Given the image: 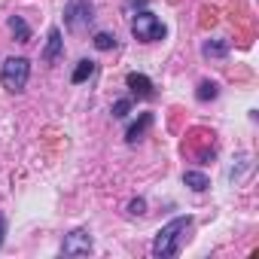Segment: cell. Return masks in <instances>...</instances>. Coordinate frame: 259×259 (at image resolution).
<instances>
[{"mask_svg":"<svg viewBox=\"0 0 259 259\" xmlns=\"http://www.w3.org/2000/svg\"><path fill=\"white\" fill-rule=\"evenodd\" d=\"M189 226H192V217H174L171 223H165V226L156 232L153 256H156V259H171V256H177Z\"/></svg>","mask_w":259,"mask_h":259,"instance_id":"obj_1","label":"cell"},{"mask_svg":"<svg viewBox=\"0 0 259 259\" xmlns=\"http://www.w3.org/2000/svg\"><path fill=\"white\" fill-rule=\"evenodd\" d=\"M28 79H31V61L22 58V55H10L4 61V67H0V85L7 92H13V95L25 92Z\"/></svg>","mask_w":259,"mask_h":259,"instance_id":"obj_2","label":"cell"},{"mask_svg":"<svg viewBox=\"0 0 259 259\" xmlns=\"http://www.w3.org/2000/svg\"><path fill=\"white\" fill-rule=\"evenodd\" d=\"M168 34V28L162 25L159 16H153L150 10H138L135 19H132V37L141 40V43H159L162 37Z\"/></svg>","mask_w":259,"mask_h":259,"instance_id":"obj_3","label":"cell"},{"mask_svg":"<svg viewBox=\"0 0 259 259\" xmlns=\"http://www.w3.org/2000/svg\"><path fill=\"white\" fill-rule=\"evenodd\" d=\"M92 0H67L64 4V28L70 34H82L92 25Z\"/></svg>","mask_w":259,"mask_h":259,"instance_id":"obj_4","label":"cell"},{"mask_svg":"<svg viewBox=\"0 0 259 259\" xmlns=\"http://www.w3.org/2000/svg\"><path fill=\"white\" fill-rule=\"evenodd\" d=\"M61 253L64 256H89L92 253V235H89V229H73L70 235H64Z\"/></svg>","mask_w":259,"mask_h":259,"instance_id":"obj_5","label":"cell"},{"mask_svg":"<svg viewBox=\"0 0 259 259\" xmlns=\"http://www.w3.org/2000/svg\"><path fill=\"white\" fill-rule=\"evenodd\" d=\"M125 85L132 89V95L135 98H144V101H150V98H156V85H153V79L147 76V73H128L125 76Z\"/></svg>","mask_w":259,"mask_h":259,"instance_id":"obj_6","label":"cell"},{"mask_svg":"<svg viewBox=\"0 0 259 259\" xmlns=\"http://www.w3.org/2000/svg\"><path fill=\"white\" fill-rule=\"evenodd\" d=\"M64 52V40H61V28H49V37H46V49H43V61L46 64H55Z\"/></svg>","mask_w":259,"mask_h":259,"instance_id":"obj_7","label":"cell"},{"mask_svg":"<svg viewBox=\"0 0 259 259\" xmlns=\"http://www.w3.org/2000/svg\"><path fill=\"white\" fill-rule=\"evenodd\" d=\"M150 125H153V113H141V119H138L135 125H128L125 141H128V144H138V141L150 132Z\"/></svg>","mask_w":259,"mask_h":259,"instance_id":"obj_8","label":"cell"},{"mask_svg":"<svg viewBox=\"0 0 259 259\" xmlns=\"http://www.w3.org/2000/svg\"><path fill=\"white\" fill-rule=\"evenodd\" d=\"M10 31H13V37L19 40V43H31V25L22 19V16H10Z\"/></svg>","mask_w":259,"mask_h":259,"instance_id":"obj_9","label":"cell"},{"mask_svg":"<svg viewBox=\"0 0 259 259\" xmlns=\"http://www.w3.org/2000/svg\"><path fill=\"white\" fill-rule=\"evenodd\" d=\"M195 98H198L201 104L217 101V98H220V85H217L213 79H201V82H198V89H195Z\"/></svg>","mask_w":259,"mask_h":259,"instance_id":"obj_10","label":"cell"},{"mask_svg":"<svg viewBox=\"0 0 259 259\" xmlns=\"http://www.w3.org/2000/svg\"><path fill=\"white\" fill-rule=\"evenodd\" d=\"M201 55H204V58H226V55H229V43H226V40H207V43L201 46Z\"/></svg>","mask_w":259,"mask_h":259,"instance_id":"obj_11","label":"cell"},{"mask_svg":"<svg viewBox=\"0 0 259 259\" xmlns=\"http://www.w3.org/2000/svg\"><path fill=\"white\" fill-rule=\"evenodd\" d=\"M183 183H186L189 189H195V192H204V189L210 186V180H207L201 171H186V174H183Z\"/></svg>","mask_w":259,"mask_h":259,"instance_id":"obj_12","label":"cell"},{"mask_svg":"<svg viewBox=\"0 0 259 259\" xmlns=\"http://www.w3.org/2000/svg\"><path fill=\"white\" fill-rule=\"evenodd\" d=\"M92 73H95V61H89V58H82V61L76 64V70H73V76H70V82H76V85H79V82H85V79H89Z\"/></svg>","mask_w":259,"mask_h":259,"instance_id":"obj_13","label":"cell"},{"mask_svg":"<svg viewBox=\"0 0 259 259\" xmlns=\"http://www.w3.org/2000/svg\"><path fill=\"white\" fill-rule=\"evenodd\" d=\"M95 49H101V52H110V49H116V34H110V31H101V34H95Z\"/></svg>","mask_w":259,"mask_h":259,"instance_id":"obj_14","label":"cell"},{"mask_svg":"<svg viewBox=\"0 0 259 259\" xmlns=\"http://www.w3.org/2000/svg\"><path fill=\"white\" fill-rule=\"evenodd\" d=\"M128 110H132V98H119V101L113 104V119H125Z\"/></svg>","mask_w":259,"mask_h":259,"instance_id":"obj_15","label":"cell"},{"mask_svg":"<svg viewBox=\"0 0 259 259\" xmlns=\"http://www.w3.org/2000/svg\"><path fill=\"white\" fill-rule=\"evenodd\" d=\"M128 213H132V217H144L147 213V201L144 198H135L132 204H128Z\"/></svg>","mask_w":259,"mask_h":259,"instance_id":"obj_16","label":"cell"},{"mask_svg":"<svg viewBox=\"0 0 259 259\" xmlns=\"http://www.w3.org/2000/svg\"><path fill=\"white\" fill-rule=\"evenodd\" d=\"M4 235H7V223H4V217H0V244H4Z\"/></svg>","mask_w":259,"mask_h":259,"instance_id":"obj_17","label":"cell"},{"mask_svg":"<svg viewBox=\"0 0 259 259\" xmlns=\"http://www.w3.org/2000/svg\"><path fill=\"white\" fill-rule=\"evenodd\" d=\"M135 4H147V0H128V7H135Z\"/></svg>","mask_w":259,"mask_h":259,"instance_id":"obj_18","label":"cell"}]
</instances>
